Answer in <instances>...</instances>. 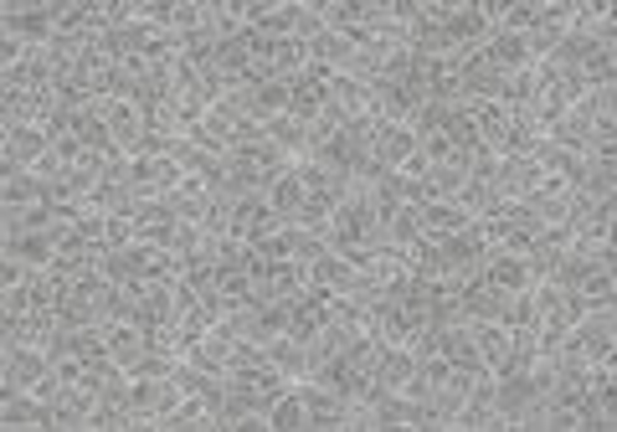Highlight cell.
<instances>
[{
  "instance_id": "cell-1",
  "label": "cell",
  "mask_w": 617,
  "mask_h": 432,
  "mask_svg": "<svg viewBox=\"0 0 617 432\" xmlns=\"http://www.w3.org/2000/svg\"><path fill=\"white\" fill-rule=\"evenodd\" d=\"M561 345H566V350H576L587 366L613 360V350H617V304H597L587 319H576L572 335H566Z\"/></svg>"
},
{
  "instance_id": "cell-2",
  "label": "cell",
  "mask_w": 617,
  "mask_h": 432,
  "mask_svg": "<svg viewBox=\"0 0 617 432\" xmlns=\"http://www.w3.org/2000/svg\"><path fill=\"white\" fill-rule=\"evenodd\" d=\"M443 31H448V42L458 46V52H479V46L494 36V21L483 11V0H453Z\"/></svg>"
},
{
  "instance_id": "cell-3",
  "label": "cell",
  "mask_w": 617,
  "mask_h": 432,
  "mask_svg": "<svg viewBox=\"0 0 617 432\" xmlns=\"http://www.w3.org/2000/svg\"><path fill=\"white\" fill-rule=\"evenodd\" d=\"M263 356H268V366L284 381H309V371H315V356H309V345L294 340V335H273V340H263Z\"/></svg>"
},
{
  "instance_id": "cell-4",
  "label": "cell",
  "mask_w": 617,
  "mask_h": 432,
  "mask_svg": "<svg viewBox=\"0 0 617 432\" xmlns=\"http://www.w3.org/2000/svg\"><path fill=\"white\" fill-rule=\"evenodd\" d=\"M46 149H52V135H46V129H36V124L0 129V165H21V170H31Z\"/></svg>"
},
{
  "instance_id": "cell-5",
  "label": "cell",
  "mask_w": 617,
  "mask_h": 432,
  "mask_svg": "<svg viewBox=\"0 0 617 432\" xmlns=\"http://www.w3.org/2000/svg\"><path fill=\"white\" fill-rule=\"evenodd\" d=\"M479 57L489 62V67H494V73H520V67H530V42H525V31H494V36H489V42L479 46Z\"/></svg>"
},
{
  "instance_id": "cell-6",
  "label": "cell",
  "mask_w": 617,
  "mask_h": 432,
  "mask_svg": "<svg viewBox=\"0 0 617 432\" xmlns=\"http://www.w3.org/2000/svg\"><path fill=\"white\" fill-rule=\"evenodd\" d=\"M464 314H468V325H504L510 294L494 284H464Z\"/></svg>"
},
{
  "instance_id": "cell-7",
  "label": "cell",
  "mask_w": 617,
  "mask_h": 432,
  "mask_svg": "<svg viewBox=\"0 0 617 432\" xmlns=\"http://www.w3.org/2000/svg\"><path fill=\"white\" fill-rule=\"evenodd\" d=\"M0 422L11 432L21 428H57V412L52 407H42L31 391H15V397H0Z\"/></svg>"
},
{
  "instance_id": "cell-8",
  "label": "cell",
  "mask_w": 617,
  "mask_h": 432,
  "mask_svg": "<svg viewBox=\"0 0 617 432\" xmlns=\"http://www.w3.org/2000/svg\"><path fill=\"white\" fill-rule=\"evenodd\" d=\"M412 149H417V135H412L407 124H381L376 139H371V160H376L381 170H396Z\"/></svg>"
},
{
  "instance_id": "cell-9",
  "label": "cell",
  "mask_w": 617,
  "mask_h": 432,
  "mask_svg": "<svg viewBox=\"0 0 617 432\" xmlns=\"http://www.w3.org/2000/svg\"><path fill=\"white\" fill-rule=\"evenodd\" d=\"M412 371H417V350H412V345H381L376 366H371V381L386 387V391H396Z\"/></svg>"
},
{
  "instance_id": "cell-10",
  "label": "cell",
  "mask_w": 617,
  "mask_h": 432,
  "mask_svg": "<svg viewBox=\"0 0 617 432\" xmlns=\"http://www.w3.org/2000/svg\"><path fill=\"white\" fill-rule=\"evenodd\" d=\"M474 350H479L483 371L494 376L499 366L510 360V350H514V329L510 325H474Z\"/></svg>"
},
{
  "instance_id": "cell-11",
  "label": "cell",
  "mask_w": 617,
  "mask_h": 432,
  "mask_svg": "<svg viewBox=\"0 0 617 432\" xmlns=\"http://www.w3.org/2000/svg\"><path fill=\"white\" fill-rule=\"evenodd\" d=\"M145 350H150V340H145L139 325H108V360H114L119 371H135Z\"/></svg>"
},
{
  "instance_id": "cell-12",
  "label": "cell",
  "mask_w": 617,
  "mask_h": 432,
  "mask_svg": "<svg viewBox=\"0 0 617 432\" xmlns=\"http://www.w3.org/2000/svg\"><path fill=\"white\" fill-rule=\"evenodd\" d=\"M304 201H309V186H304L294 170H278V176H273V186H268V207L278 211L284 222H294V217L304 211Z\"/></svg>"
},
{
  "instance_id": "cell-13",
  "label": "cell",
  "mask_w": 617,
  "mask_h": 432,
  "mask_svg": "<svg viewBox=\"0 0 617 432\" xmlns=\"http://www.w3.org/2000/svg\"><path fill=\"white\" fill-rule=\"evenodd\" d=\"M443 356H448V366H464V371L489 376L483 371V360H479V350H474V325H448L443 329Z\"/></svg>"
},
{
  "instance_id": "cell-14",
  "label": "cell",
  "mask_w": 617,
  "mask_h": 432,
  "mask_svg": "<svg viewBox=\"0 0 617 432\" xmlns=\"http://www.w3.org/2000/svg\"><path fill=\"white\" fill-rule=\"evenodd\" d=\"M268 428H273V432H299V428H309V407H304L299 387H288L284 397H273Z\"/></svg>"
},
{
  "instance_id": "cell-15",
  "label": "cell",
  "mask_w": 617,
  "mask_h": 432,
  "mask_svg": "<svg viewBox=\"0 0 617 432\" xmlns=\"http://www.w3.org/2000/svg\"><path fill=\"white\" fill-rule=\"evenodd\" d=\"M309 67H315V57H309V42H299V36L273 42V73L284 77V83H294V77L309 73Z\"/></svg>"
},
{
  "instance_id": "cell-16",
  "label": "cell",
  "mask_w": 617,
  "mask_h": 432,
  "mask_svg": "<svg viewBox=\"0 0 617 432\" xmlns=\"http://www.w3.org/2000/svg\"><path fill=\"white\" fill-rule=\"evenodd\" d=\"M185 397H191V391H181V381H175V376H150V402H145V412L155 418V428H160V418H170Z\"/></svg>"
},
{
  "instance_id": "cell-17",
  "label": "cell",
  "mask_w": 617,
  "mask_h": 432,
  "mask_svg": "<svg viewBox=\"0 0 617 432\" xmlns=\"http://www.w3.org/2000/svg\"><path fill=\"white\" fill-rule=\"evenodd\" d=\"M278 114H288V83H284V77L257 83V93H253V124H273Z\"/></svg>"
},
{
  "instance_id": "cell-18",
  "label": "cell",
  "mask_w": 617,
  "mask_h": 432,
  "mask_svg": "<svg viewBox=\"0 0 617 432\" xmlns=\"http://www.w3.org/2000/svg\"><path fill=\"white\" fill-rule=\"evenodd\" d=\"M443 135H448L453 149H474V145H479V124H474V114H468V108H453L448 124H443Z\"/></svg>"
},
{
  "instance_id": "cell-19",
  "label": "cell",
  "mask_w": 617,
  "mask_h": 432,
  "mask_svg": "<svg viewBox=\"0 0 617 432\" xmlns=\"http://www.w3.org/2000/svg\"><path fill=\"white\" fill-rule=\"evenodd\" d=\"M396 391H402V397H407L412 407H427V402H433V391H437V381H427V376H422V371H412V376H407V381H402V387H396Z\"/></svg>"
},
{
  "instance_id": "cell-20",
  "label": "cell",
  "mask_w": 617,
  "mask_h": 432,
  "mask_svg": "<svg viewBox=\"0 0 617 432\" xmlns=\"http://www.w3.org/2000/svg\"><path fill=\"white\" fill-rule=\"evenodd\" d=\"M62 387H67V381H62L57 371H46L42 381H36V387H31V397H36V402L42 407H57V397H62Z\"/></svg>"
}]
</instances>
